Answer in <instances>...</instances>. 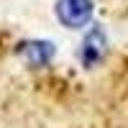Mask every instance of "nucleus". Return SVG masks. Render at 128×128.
Here are the masks:
<instances>
[{"mask_svg":"<svg viewBox=\"0 0 128 128\" xmlns=\"http://www.w3.org/2000/svg\"><path fill=\"white\" fill-rule=\"evenodd\" d=\"M54 13L67 28H82L92 16V0H56Z\"/></svg>","mask_w":128,"mask_h":128,"instance_id":"f257e3e1","label":"nucleus"},{"mask_svg":"<svg viewBox=\"0 0 128 128\" xmlns=\"http://www.w3.org/2000/svg\"><path fill=\"white\" fill-rule=\"evenodd\" d=\"M105 46H108V38H105V34H102L98 26L90 28V34L82 38V49H80V62H82V67L92 69L95 64L102 59Z\"/></svg>","mask_w":128,"mask_h":128,"instance_id":"f03ea898","label":"nucleus"},{"mask_svg":"<svg viewBox=\"0 0 128 128\" xmlns=\"http://www.w3.org/2000/svg\"><path fill=\"white\" fill-rule=\"evenodd\" d=\"M18 54L23 56L31 67H44V64L54 56V44L51 41H23L18 44Z\"/></svg>","mask_w":128,"mask_h":128,"instance_id":"7ed1b4c3","label":"nucleus"}]
</instances>
